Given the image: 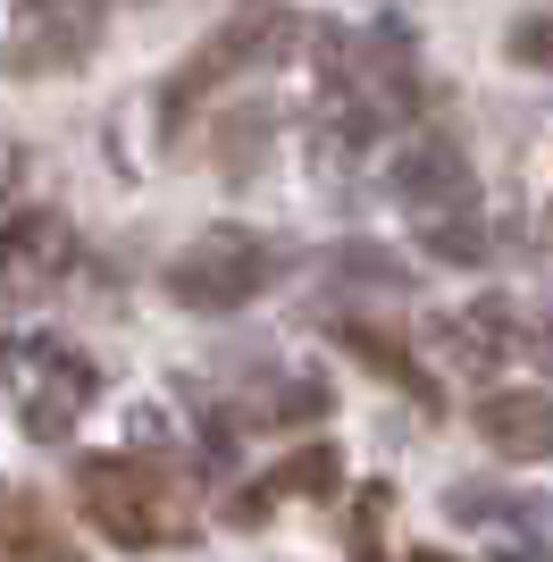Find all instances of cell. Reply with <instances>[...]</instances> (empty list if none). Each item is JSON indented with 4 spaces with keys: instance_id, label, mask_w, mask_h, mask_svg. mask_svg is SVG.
<instances>
[{
    "instance_id": "1",
    "label": "cell",
    "mask_w": 553,
    "mask_h": 562,
    "mask_svg": "<svg viewBox=\"0 0 553 562\" xmlns=\"http://www.w3.org/2000/svg\"><path fill=\"white\" fill-rule=\"evenodd\" d=\"M9 395H18V428L34 446H68L101 395V370L59 336H9Z\"/></svg>"
},
{
    "instance_id": "2",
    "label": "cell",
    "mask_w": 553,
    "mask_h": 562,
    "mask_svg": "<svg viewBox=\"0 0 553 562\" xmlns=\"http://www.w3.org/2000/svg\"><path fill=\"white\" fill-rule=\"evenodd\" d=\"M76 504H84V520L110 546H126V554L184 538L177 504H168V479L151 462H135V453H92V462L76 470Z\"/></svg>"
},
{
    "instance_id": "3",
    "label": "cell",
    "mask_w": 553,
    "mask_h": 562,
    "mask_svg": "<svg viewBox=\"0 0 553 562\" xmlns=\"http://www.w3.org/2000/svg\"><path fill=\"white\" fill-rule=\"evenodd\" d=\"M276 269H285L276 244H260V235H244V227H218V235H202V244H184V252H177V269H168V303L218 319V311L260 303V294L276 285Z\"/></svg>"
},
{
    "instance_id": "4",
    "label": "cell",
    "mask_w": 553,
    "mask_h": 562,
    "mask_svg": "<svg viewBox=\"0 0 553 562\" xmlns=\"http://www.w3.org/2000/svg\"><path fill=\"white\" fill-rule=\"evenodd\" d=\"M269 34H276V18H269V9H244L235 25H218V34H210V43H202V50H193V59H184V68L160 85V135L177 143L184 126H193V110H202V101L218 93V85H227L235 68H252L260 50H269Z\"/></svg>"
},
{
    "instance_id": "5",
    "label": "cell",
    "mask_w": 553,
    "mask_h": 562,
    "mask_svg": "<svg viewBox=\"0 0 553 562\" xmlns=\"http://www.w3.org/2000/svg\"><path fill=\"white\" fill-rule=\"evenodd\" d=\"M110 25V0H18V43H9V68L18 76H59L84 68L92 43Z\"/></svg>"
},
{
    "instance_id": "6",
    "label": "cell",
    "mask_w": 553,
    "mask_h": 562,
    "mask_svg": "<svg viewBox=\"0 0 553 562\" xmlns=\"http://www.w3.org/2000/svg\"><path fill=\"white\" fill-rule=\"evenodd\" d=\"M428 345H437L461 378H495L511 352H520V311H511V303H461V311H437V319H428Z\"/></svg>"
},
{
    "instance_id": "7",
    "label": "cell",
    "mask_w": 553,
    "mask_h": 562,
    "mask_svg": "<svg viewBox=\"0 0 553 562\" xmlns=\"http://www.w3.org/2000/svg\"><path fill=\"white\" fill-rule=\"evenodd\" d=\"M478 437L504 462H553V395H537V386H495V395L478 403Z\"/></svg>"
},
{
    "instance_id": "8",
    "label": "cell",
    "mask_w": 553,
    "mask_h": 562,
    "mask_svg": "<svg viewBox=\"0 0 553 562\" xmlns=\"http://www.w3.org/2000/svg\"><path fill=\"white\" fill-rule=\"evenodd\" d=\"M394 193L411 202V211H461L470 202V160H461V143H444V135H428V143H411L403 160H394Z\"/></svg>"
},
{
    "instance_id": "9",
    "label": "cell",
    "mask_w": 553,
    "mask_h": 562,
    "mask_svg": "<svg viewBox=\"0 0 553 562\" xmlns=\"http://www.w3.org/2000/svg\"><path fill=\"white\" fill-rule=\"evenodd\" d=\"M0 562H84V554L43 520L34 495H9V513H0Z\"/></svg>"
},
{
    "instance_id": "10",
    "label": "cell",
    "mask_w": 553,
    "mask_h": 562,
    "mask_svg": "<svg viewBox=\"0 0 553 562\" xmlns=\"http://www.w3.org/2000/svg\"><path fill=\"white\" fill-rule=\"evenodd\" d=\"M336 345H345V352H361V361H369L377 378H386V386H411V395H428V378H419L411 345H403V336H386V328H369L361 311H352V319H336Z\"/></svg>"
},
{
    "instance_id": "11",
    "label": "cell",
    "mask_w": 553,
    "mask_h": 562,
    "mask_svg": "<svg viewBox=\"0 0 553 562\" xmlns=\"http://www.w3.org/2000/svg\"><path fill=\"white\" fill-rule=\"evenodd\" d=\"M336 470H345L336 446H302V453H285L260 487H269V495H327V487H336Z\"/></svg>"
},
{
    "instance_id": "12",
    "label": "cell",
    "mask_w": 553,
    "mask_h": 562,
    "mask_svg": "<svg viewBox=\"0 0 553 562\" xmlns=\"http://www.w3.org/2000/svg\"><path fill=\"white\" fill-rule=\"evenodd\" d=\"M327 412H336V386H327V378H294V386H276V395L260 403V420H276V428L327 420Z\"/></svg>"
},
{
    "instance_id": "13",
    "label": "cell",
    "mask_w": 553,
    "mask_h": 562,
    "mask_svg": "<svg viewBox=\"0 0 553 562\" xmlns=\"http://www.w3.org/2000/svg\"><path fill=\"white\" fill-rule=\"evenodd\" d=\"M428 252L453 260V269H478V260L495 252V235H486L478 218H437V227H428Z\"/></svg>"
},
{
    "instance_id": "14",
    "label": "cell",
    "mask_w": 553,
    "mask_h": 562,
    "mask_svg": "<svg viewBox=\"0 0 553 562\" xmlns=\"http://www.w3.org/2000/svg\"><path fill=\"white\" fill-rule=\"evenodd\" d=\"M511 59L520 68H553V9H529V18H511Z\"/></svg>"
},
{
    "instance_id": "15",
    "label": "cell",
    "mask_w": 553,
    "mask_h": 562,
    "mask_svg": "<svg viewBox=\"0 0 553 562\" xmlns=\"http://www.w3.org/2000/svg\"><path fill=\"white\" fill-rule=\"evenodd\" d=\"M336 269H345V278H369V285H403V260L369 252V244H345V252H336Z\"/></svg>"
},
{
    "instance_id": "16",
    "label": "cell",
    "mask_w": 553,
    "mask_h": 562,
    "mask_svg": "<svg viewBox=\"0 0 553 562\" xmlns=\"http://www.w3.org/2000/svg\"><path fill=\"white\" fill-rule=\"evenodd\" d=\"M260 135H269V117H235V135H227V160H235V168H252Z\"/></svg>"
},
{
    "instance_id": "17",
    "label": "cell",
    "mask_w": 553,
    "mask_h": 562,
    "mask_svg": "<svg viewBox=\"0 0 553 562\" xmlns=\"http://www.w3.org/2000/svg\"><path fill=\"white\" fill-rule=\"evenodd\" d=\"M504 562H553V554H504Z\"/></svg>"
},
{
    "instance_id": "18",
    "label": "cell",
    "mask_w": 553,
    "mask_h": 562,
    "mask_svg": "<svg viewBox=\"0 0 553 562\" xmlns=\"http://www.w3.org/2000/svg\"><path fill=\"white\" fill-rule=\"evenodd\" d=\"M537 345H545V361H553V328H545V336H537Z\"/></svg>"
},
{
    "instance_id": "19",
    "label": "cell",
    "mask_w": 553,
    "mask_h": 562,
    "mask_svg": "<svg viewBox=\"0 0 553 562\" xmlns=\"http://www.w3.org/2000/svg\"><path fill=\"white\" fill-rule=\"evenodd\" d=\"M411 562H453V554H411Z\"/></svg>"
}]
</instances>
